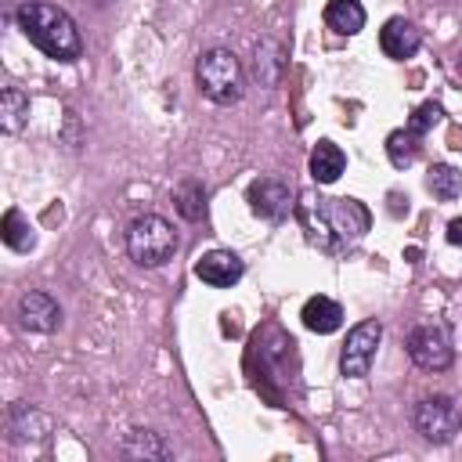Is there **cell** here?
Segmentation results:
<instances>
[{
  "label": "cell",
  "instance_id": "1",
  "mask_svg": "<svg viewBox=\"0 0 462 462\" xmlns=\"http://www.w3.org/2000/svg\"><path fill=\"white\" fill-rule=\"evenodd\" d=\"M296 220L307 235V242L328 256L350 253L372 227V213L361 199L350 195H321L314 188L296 195Z\"/></svg>",
  "mask_w": 462,
  "mask_h": 462
},
{
  "label": "cell",
  "instance_id": "2",
  "mask_svg": "<svg viewBox=\"0 0 462 462\" xmlns=\"http://www.w3.org/2000/svg\"><path fill=\"white\" fill-rule=\"evenodd\" d=\"M14 22L29 43H36L54 61H76L83 54V36L72 14L51 0H22Z\"/></svg>",
  "mask_w": 462,
  "mask_h": 462
},
{
  "label": "cell",
  "instance_id": "3",
  "mask_svg": "<svg viewBox=\"0 0 462 462\" xmlns=\"http://www.w3.org/2000/svg\"><path fill=\"white\" fill-rule=\"evenodd\" d=\"M195 83H199V94L209 97L213 105H235L245 90V72L238 54L227 47L202 51L195 61Z\"/></svg>",
  "mask_w": 462,
  "mask_h": 462
},
{
  "label": "cell",
  "instance_id": "4",
  "mask_svg": "<svg viewBox=\"0 0 462 462\" xmlns=\"http://www.w3.org/2000/svg\"><path fill=\"white\" fill-rule=\"evenodd\" d=\"M126 253L137 267H162L177 253V231L166 217L144 213L126 227Z\"/></svg>",
  "mask_w": 462,
  "mask_h": 462
},
{
  "label": "cell",
  "instance_id": "5",
  "mask_svg": "<svg viewBox=\"0 0 462 462\" xmlns=\"http://www.w3.org/2000/svg\"><path fill=\"white\" fill-rule=\"evenodd\" d=\"M411 426L422 440L430 444H448L455 440V433L462 430V408L455 397L448 393H433V397H422L415 408H411Z\"/></svg>",
  "mask_w": 462,
  "mask_h": 462
},
{
  "label": "cell",
  "instance_id": "6",
  "mask_svg": "<svg viewBox=\"0 0 462 462\" xmlns=\"http://www.w3.org/2000/svg\"><path fill=\"white\" fill-rule=\"evenodd\" d=\"M404 346H408V357H411L422 372H448L451 361H455L451 332H448V325H440V321L415 325V328L408 332Z\"/></svg>",
  "mask_w": 462,
  "mask_h": 462
},
{
  "label": "cell",
  "instance_id": "7",
  "mask_svg": "<svg viewBox=\"0 0 462 462\" xmlns=\"http://www.w3.org/2000/svg\"><path fill=\"white\" fill-rule=\"evenodd\" d=\"M379 339H383V325H379V318H365V321H357V325L346 332V339H343V350H339V372H343L346 379H365V375L372 372Z\"/></svg>",
  "mask_w": 462,
  "mask_h": 462
},
{
  "label": "cell",
  "instance_id": "8",
  "mask_svg": "<svg viewBox=\"0 0 462 462\" xmlns=\"http://www.w3.org/2000/svg\"><path fill=\"white\" fill-rule=\"evenodd\" d=\"M245 202H249V209H253L260 220H267V224H282V220L296 209L289 184L278 180V177H256V180L245 188Z\"/></svg>",
  "mask_w": 462,
  "mask_h": 462
},
{
  "label": "cell",
  "instance_id": "9",
  "mask_svg": "<svg viewBox=\"0 0 462 462\" xmlns=\"http://www.w3.org/2000/svg\"><path fill=\"white\" fill-rule=\"evenodd\" d=\"M195 274H199L209 289H231V285L242 282L245 260H242L238 253H231V249H209V253H202V256L195 260Z\"/></svg>",
  "mask_w": 462,
  "mask_h": 462
},
{
  "label": "cell",
  "instance_id": "10",
  "mask_svg": "<svg viewBox=\"0 0 462 462\" xmlns=\"http://www.w3.org/2000/svg\"><path fill=\"white\" fill-rule=\"evenodd\" d=\"M18 325L29 328V332H54L61 325V307L54 296L40 292V289H29L18 296Z\"/></svg>",
  "mask_w": 462,
  "mask_h": 462
},
{
  "label": "cell",
  "instance_id": "11",
  "mask_svg": "<svg viewBox=\"0 0 462 462\" xmlns=\"http://www.w3.org/2000/svg\"><path fill=\"white\" fill-rule=\"evenodd\" d=\"M379 47H383L386 58L404 61V58H411L422 47V29L411 18H401V14L397 18H386V25L379 29Z\"/></svg>",
  "mask_w": 462,
  "mask_h": 462
},
{
  "label": "cell",
  "instance_id": "12",
  "mask_svg": "<svg viewBox=\"0 0 462 462\" xmlns=\"http://www.w3.org/2000/svg\"><path fill=\"white\" fill-rule=\"evenodd\" d=\"M300 318H303V325L310 328V332H318V336H332L339 325H343V307L332 300V296H310L307 303H303V310H300Z\"/></svg>",
  "mask_w": 462,
  "mask_h": 462
},
{
  "label": "cell",
  "instance_id": "13",
  "mask_svg": "<svg viewBox=\"0 0 462 462\" xmlns=\"http://www.w3.org/2000/svg\"><path fill=\"white\" fill-rule=\"evenodd\" d=\"M307 166H310L314 184H336L343 177V170H346V155H343V148L336 141H318Z\"/></svg>",
  "mask_w": 462,
  "mask_h": 462
},
{
  "label": "cell",
  "instance_id": "14",
  "mask_svg": "<svg viewBox=\"0 0 462 462\" xmlns=\"http://www.w3.org/2000/svg\"><path fill=\"white\" fill-rule=\"evenodd\" d=\"M365 4L361 0H328L325 4V25L339 36H357L365 29Z\"/></svg>",
  "mask_w": 462,
  "mask_h": 462
},
{
  "label": "cell",
  "instance_id": "15",
  "mask_svg": "<svg viewBox=\"0 0 462 462\" xmlns=\"http://www.w3.org/2000/svg\"><path fill=\"white\" fill-rule=\"evenodd\" d=\"M119 455L123 458H170L173 448L155 433V430H130L123 440H119Z\"/></svg>",
  "mask_w": 462,
  "mask_h": 462
},
{
  "label": "cell",
  "instance_id": "16",
  "mask_svg": "<svg viewBox=\"0 0 462 462\" xmlns=\"http://www.w3.org/2000/svg\"><path fill=\"white\" fill-rule=\"evenodd\" d=\"M426 191L433 199H440V202H451V199L462 195V173L455 166H448V162H433L426 170Z\"/></svg>",
  "mask_w": 462,
  "mask_h": 462
},
{
  "label": "cell",
  "instance_id": "17",
  "mask_svg": "<svg viewBox=\"0 0 462 462\" xmlns=\"http://www.w3.org/2000/svg\"><path fill=\"white\" fill-rule=\"evenodd\" d=\"M285 69V47L278 40H260L256 43V79L263 87H274Z\"/></svg>",
  "mask_w": 462,
  "mask_h": 462
},
{
  "label": "cell",
  "instance_id": "18",
  "mask_svg": "<svg viewBox=\"0 0 462 462\" xmlns=\"http://www.w3.org/2000/svg\"><path fill=\"white\" fill-rule=\"evenodd\" d=\"M173 206H177V213L184 220H202L206 217V188H202V180L184 177L177 184V191H173Z\"/></svg>",
  "mask_w": 462,
  "mask_h": 462
},
{
  "label": "cell",
  "instance_id": "19",
  "mask_svg": "<svg viewBox=\"0 0 462 462\" xmlns=\"http://www.w3.org/2000/svg\"><path fill=\"white\" fill-rule=\"evenodd\" d=\"M0 235H4V245L14 249V253H29L36 245V235H32V224L22 217V209H7L4 220H0Z\"/></svg>",
  "mask_w": 462,
  "mask_h": 462
},
{
  "label": "cell",
  "instance_id": "20",
  "mask_svg": "<svg viewBox=\"0 0 462 462\" xmlns=\"http://www.w3.org/2000/svg\"><path fill=\"white\" fill-rule=\"evenodd\" d=\"M29 119V97L18 87H7L0 94V130L4 134H18Z\"/></svg>",
  "mask_w": 462,
  "mask_h": 462
},
{
  "label": "cell",
  "instance_id": "21",
  "mask_svg": "<svg viewBox=\"0 0 462 462\" xmlns=\"http://www.w3.org/2000/svg\"><path fill=\"white\" fill-rule=\"evenodd\" d=\"M419 141H422V137H415L408 126H404V130H393V134L386 137V159H390L397 170H408V166L419 159Z\"/></svg>",
  "mask_w": 462,
  "mask_h": 462
},
{
  "label": "cell",
  "instance_id": "22",
  "mask_svg": "<svg viewBox=\"0 0 462 462\" xmlns=\"http://www.w3.org/2000/svg\"><path fill=\"white\" fill-rule=\"evenodd\" d=\"M440 116H444V112H440V105H437V101H422V105L408 116V130H411L415 137H426Z\"/></svg>",
  "mask_w": 462,
  "mask_h": 462
},
{
  "label": "cell",
  "instance_id": "23",
  "mask_svg": "<svg viewBox=\"0 0 462 462\" xmlns=\"http://www.w3.org/2000/svg\"><path fill=\"white\" fill-rule=\"evenodd\" d=\"M448 242H451V245H462V217H455V220L448 224Z\"/></svg>",
  "mask_w": 462,
  "mask_h": 462
},
{
  "label": "cell",
  "instance_id": "24",
  "mask_svg": "<svg viewBox=\"0 0 462 462\" xmlns=\"http://www.w3.org/2000/svg\"><path fill=\"white\" fill-rule=\"evenodd\" d=\"M455 72H458V76H462V54H458V61H455Z\"/></svg>",
  "mask_w": 462,
  "mask_h": 462
}]
</instances>
